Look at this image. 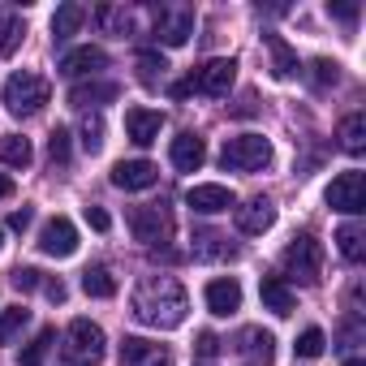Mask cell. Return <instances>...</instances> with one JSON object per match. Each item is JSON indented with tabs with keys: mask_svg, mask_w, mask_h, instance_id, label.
Instances as JSON below:
<instances>
[{
	"mask_svg": "<svg viewBox=\"0 0 366 366\" xmlns=\"http://www.w3.org/2000/svg\"><path fill=\"white\" fill-rule=\"evenodd\" d=\"M186 310H190V297L172 276H147L138 289H134V315L147 323V327H181L186 323Z\"/></svg>",
	"mask_w": 366,
	"mask_h": 366,
	"instance_id": "obj_1",
	"label": "cell"
},
{
	"mask_svg": "<svg viewBox=\"0 0 366 366\" xmlns=\"http://www.w3.org/2000/svg\"><path fill=\"white\" fill-rule=\"evenodd\" d=\"M233 82H237V61H233V56H216V61L199 65L186 82H177L172 95H177V99H186V95L203 91V95H212V99H224V95L233 91Z\"/></svg>",
	"mask_w": 366,
	"mask_h": 366,
	"instance_id": "obj_2",
	"label": "cell"
},
{
	"mask_svg": "<svg viewBox=\"0 0 366 366\" xmlns=\"http://www.w3.org/2000/svg\"><path fill=\"white\" fill-rule=\"evenodd\" d=\"M220 164L233 172H263L272 164V142L263 134H237L220 147Z\"/></svg>",
	"mask_w": 366,
	"mask_h": 366,
	"instance_id": "obj_3",
	"label": "cell"
},
{
	"mask_svg": "<svg viewBox=\"0 0 366 366\" xmlns=\"http://www.w3.org/2000/svg\"><path fill=\"white\" fill-rule=\"evenodd\" d=\"M48 95H52L48 78H39V74H31V69L14 74V78L5 82V108H9L14 117H35V112L48 104Z\"/></svg>",
	"mask_w": 366,
	"mask_h": 366,
	"instance_id": "obj_4",
	"label": "cell"
},
{
	"mask_svg": "<svg viewBox=\"0 0 366 366\" xmlns=\"http://www.w3.org/2000/svg\"><path fill=\"white\" fill-rule=\"evenodd\" d=\"M104 353H108L104 327L91 323V319H74L69 332H65V357L74 366H95V362H104Z\"/></svg>",
	"mask_w": 366,
	"mask_h": 366,
	"instance_id": "obj_5",
	"label": "cell"
},
{
	"mask_svg": "<svg viewBox=\"0 0 366 366\" xmlns=\"http://www.w3.org/2000/svg\"><path fill=\"white\" fill-rule=\"evenodd\" d=\"M129 229H134V237L142 242V246H151V250H159V246H168L172 242V216H168V207H159V203H147V207H129Z\"/></svg>",
	"mask_w": 366,
	"mask_h": 366,
	"instance_id": "obj_6",
	"label": "cell"
},
{
	"mask_svg": "<svg viewBox=\"0 0 366 366\" xmlns=\"http://www.w3.org/2000/svg\"><path fill=\"white\" fill-rule=\"evenodd\" d=\"M285 272H289L293 280H302V285H319V276H323V246H319L310 233L293 237V242L285 246Z\"/></svg>",
	"mask_w": 366,
	"mask_h": 366,
	"instance_id": "obj_7",
	"label": "cell"
},
{
	"mask_svg": "<svg viewBox=\"0 0 366 366\" xmlns=\"http://www.w3.org/2000/svg\"><path fill=\"white\" fill-rule=\"evenodd\" d=\"M327 207H336V212H345V216H362L366 212V177L357 172V168H349V172H340L332 186H327Z\"/></svg>",
	"mask_w": 366,
	"mask_h": 366,
	"instance_id": "obj_8",
	"label": "cell"
},
{
	"mask_svg": "<svg viewBox=\"0 0 366 366\" xmlns=\"http://www.w3.org/2000/svg\"><path fill=\"white\" fill-rule=\"evenodd\" d=\"M155 35H159V44H168V48L190 44V35H194V14L181 9V5L155 9Z\"/></svg>",
	"mask_w": 366,
	"mask_h": 366,
	"instance_id": "obj_9",
	"label": "cell"
},
{
	"mask_svg": "<svg viewBox=\"0 0 366 366\" xmlns=\"http://www.w3.org/2000/svg\"><path fill=\"white\" fill-rule=\"evenodd\" d=\"M39 250L52 254V259H69V254L78 250V229H74V220L52 216V220L39 229Z\"/></svg>",
	"mask_w": 366,
	"mask_h": 366,
	"instance_id": "obj_10",
	"label": "cell"
},
{
	"mask_svg": "<svg viewBox=\"0 0 366 366\" xmlns=\"http://www.w3.org/2000/svg\"><path fill=\"white\" fill-rule=\"evenodd\" d=\"M121 366H172L168 345L142 340V336H125L121 340Z\"/></svg>",
	"mask_w": 366,
	"mask_h": 366,
	"instance_id": "obj_11",
	"label": "cell"
},
{
	"mask_svg": "<svg viewBox=\"0 0 366 366\" xmlns=\"http://www.w3.org/2000/svg\"><path fill=\"white\" fill-rule=\"evenodd\" d=\"M159 181V168L151 159H121L112 168V186L117 190H151Z\"/></svg>",
	"mask_w": 366,
	"mask_h": 366,
	"instance_id": "obj_12",
	"label": "cell"
},
{
	"mask_svg": "<svg viewBox=\"0 0 366 366\" xmlns=\"http://www.w3.org/2000/svg\"><path fill=\"white\" fill-rule=\"evenodd\" d=\"M186 203L199 212V216H220V212H229V207H237V199H233V190L229 186H190V194H186Z\"/></svg>",
	"mask_w": 366,
	"mask_h": 366,
	"instance_id": "obj_13",
	"label": "cell"
},
{
	"mask_svg": "<svg viewBox=\"0 0 366 366\" xmlns=\"http://www.w3.org/2000/svg\"><path fill=\"white\" fill-rule=\"evenodd\" d=\"M203 297H207V310H212L216 319H229V315H237V310H242V285H237L233 276L212 280Z\"/></svg>",
	"mask_w": 366,
	"mask_h": 366,
	"instance_id": "obj_14",
	"label": "cell"
},
{
	"mask_svg": "<svg viewBox=\"0 0 366 366\" xmlns=\"http://www.w3.org/2000/svg\"><path fill=\"white\" fill-rule=\"evenodd\" d=\"M159 129H164V112H151V108H129V112H125V134H129V142L151 147V142L159 138Z\"/></svg>",
	"mask_w": 366,
	"mask_h": 366,
	"instance_id": "obj_15",
	"label": "cell"
},
{
	"mask_svg": "<svg viewBox=\"0 0 366 366\" xmlns=\"http://www.w3.org/2000/svg\"><path fill=\"white\" fill-rule=\"evenodd\" d=\"M99 69H108V52L104 48H74V52H65V61H61V74H69V78H95Z\"/></svg>",
	"mask_w": 366,
	"mask_h": 366,
	"instance_id": "obj_16",
	"label": "cell"
},
{
	"mask_svg": "<svg viewBox=\"0 0 366 366\" xmlns=\"http://www.w3.org/2000/svg\"><path fill=\"white\" fill-rule=\"evenodd\" d=\"M272 224H276V207H272L267 199H250V203L237 207V229H242L246 237H259V233H267Z\"/></svg>",
	"mask_w": 366,
	"mask_h": 366,
	"instance_id": "obj_17",
	"label": "cell"
},
{
	"mask_svg": "<svg viewBox=\"0 0 366 366\" xmlns=\"http://www.w3.org/2000/svg\"><path fill=\"white\" fill-rule=\"evenodd\" d=\"M168 155H172V168H181V172H199L203 159H207V147H203L199 134H177Z\"/></svg>",
	"mask_w": 366,
	"mask_h": 366,
	"instance_id": "obj_18",
	"label": "cell"
},
{
	"mask_svg": "<svg viewBox=\"0 0 366 366\" xmlns=\"http://www.w3.org/2000/svg\"><path fill=\"white\" fill-rule=\"evenodd\" d=\"M259 297H263V306L272 315H289L293 310V289H289L285 276H263L259 280Z\"/></svg>",
	"mask_w": 366,
	"mask_h": 366,
	"instance_id": "obj_19",
	"label": "cell"
},
{
	"mask_svg": "<svg viewBox=\"0 0 366 366\" xmlns=\"http://www.w3.org/2000/svg\"><path fill=\"white\" fill-rule=\"evenodd\" d=\"M108 99H117V82H82L69 91V104H78V108H91V104L99 108Z\"/></svg>",
	"mask_w": 366,
	"mask_h": 366,
	"instance_id": "obj_20",
	"label": "cell"
},
{
	"mask_svg": "<svg viewBox=\"0 0 366 366\" xmlns=\"http://www.w3.org/2000/svg\"><path fill=\"white\" fill-rule=\"evenodd\" d=\"M242 349H246L254 362H263V366H267V362L276 357V336H272V332H263V327H246V332H242Z\"/></svg>",
	"mask_w": 366,
	"mask_h": 366,
	"instance_id": "obj_21",
	"label": "cell"
},
{
	"mask_svg": "<svg viewBox=\"0 0 366 366\" xmlns=\"http://www.w3.org/2000/svg\"><path fill=\"white\" fill-rule=\"evenodd\" d=\"M0 159H5L9 168H31V159H35L31 138H22V134H5V138H0Z\"/></svg>",
	"mask_w": 366,
	"mask_h": 366,
	"instance_id": "obj_22",
	"label": "cell"
},
{
	"mask_svg": "<svg viewBox=\"0 0 366 366\" xmlns=\"http://www.w3.org/2000/svg\"><path fill=\"white\" fill-rule=\"evenodd\" d=\"M86 22V9L82 5H61L56 14H52V39L61 44V39H69V35H78V26Z\"/></svg>",
	"mask_w": 366,
	"mask_h": 366,
	"instance_id": "obj_23",
	"label": "cell"
},
{
	"mask_svg": "<svg viewBox=\"0 0 366 366\" xmlns=\"http://www.w3.org/2000/svg\"><path fill=\"white\" fill-rule=\"evenodd\" d=\"M340 147H345L349 155H362V151H366V117H362V112H349V117L340 121Z\"/></svg>",
	"mask_w": 366,
	"mask_h": 366,
	"instance_id": "obj_24",
	"label": "cell"
},
{
	"mask_svg": "<svg viewBox=\"0 0 366 366\" xmlns=\"http://www.w3.org/2000/svg\"><path fill=\"white\" fill-rule=\"evenodd\" d=\"M22 39H26L22 18H18V14H9V9H0V56H14Z\"/></svg>",
	"mask_w": 366,
	"mask_h": 366,
	"instance_id": "obj_25",
	"label": "cell"
},
{
	"mask_svg": "<svg viewBox=\"0 0 366 366\" xmlns=\"http://www.w3.org/2000/svg\"><path fill=\"white\" fill-rule=\"evenodd\" d=\"M267 48H272V69H276V78H293L302 65H297V52L280 39V35H267Z\"/></svg>",
	"mask_w": 366,
	"mask_h": 366,
	"instance_id": "obj_26",
	"label": "cell"
},
{
	"mask_svg": "<svg viewBox=\"0 0 366 366\" xmlns=\"http://www.w3.org/2000/svg\"><path fill=\"white\" fill-rule=\"evenodd\" d=\"M336 246H340V254H345L349 263H357V259L366 254V229H362V224H340V229H336Z\"/></svg>",
	"mask_w": 366,
	"mask_h": 366,
	"instance_id": "obj_27",
	"label": "cell"
},
{
	"mask_svg": "<svg viewBox=\"0 0 366 366\" xmlns=\"http://www.w3.org/2000/svg\"><path fill=\"white\" fill-rule=\"evenodd\" d=\"M82 289H86L91 297H112V293H117V280H112L108 267H86V272H82Z\"/></svg>",
	"mask_w": 366,
	"mask_h": 366,
	"instance_id": "obj_28",
	"label": "cell"
},
{
	"mask_svg": "<svg viewBox=\"0 0 366 366\" xmlns=\"http://www.w3.org/2000/svg\"><path fill=\"white\" fill-rule=\"evenodd\" d=\"M31 323V310H22V306H14V310H5L0 315V345H14L18 340V332Z\"/></svg>",
	"mask_w": 366,
	"mask_h": 366,
	"instance_id": "obj_29",
	"label": "cell"
},
{
	"mask_svg": "<svg viewBox=\"0 0 366 366\" xmlns=\"http://www.w3.org/2000/svg\"><path fill=\"white\" fill-rule=\"evenodd\" d=\"M194 254L199 259H224V254H233V246H224L220 233H194Z\"/></svg>",
	"mask_w": 366,
	"mask_h": 366,
	"instance_id": "obj_30",
	"label": "cell"
},
{
	"mask_svg": "<svg viewBox=\"0 0 366 366\" xmlns=\"http://www.w3.org/2000/svg\"><path fill=\"white\" fill-rule=\"evenodd\" d=\"M52 340H56V332H52V327H44V332H39V336L22 349V366H44V357H48Z\"/></svg>",
	"mask_w": 366,
	"mask_h": 366,
	"instance_id": "obj_31",
	"label": "cell"
},
{
	"mask_svg": "<svg viewBox=\"0 0 366 366\" xmlns=\"http://www.w3.org/2000/svg\"><path fill=\"white\" fill-rule=\"evenodd\" d=\"M95 22H99L104 31H112V35H125V31H129V14L117 9V5H99V9H95Z\"/></svg>",
	"mask_w": 366,
	"mask_h": 366,
	"instance_id": "obj_32",
	"label": "cell"
},
{
	"mask_svg": "<svg viewBox=\"0 0 366 366\" xmlns=\"http://www.w3.org/2000/svg\"><path fill=\"white\" fill-rule=\"evenodd\" d=\"M164 69H168V65H164L159 52H138V78H142L147 86H155V82L164 78Z\"/></svg>",
	"mask_w": 366,
	"mask_h": 366,
	"instance_id": "obj_33",
	"label": "cell"
},
{
	"mask_svg": "<svg viewBox=\"0 0 366 366\" xmlns=\"http://www.w3.org/2000/svg\"><path fill=\"white\" fill-rule=\"evenodd\" d=\"M297 357H319L323 349H327V336H323V327H306L302 336H297Z\"/></svg>",
	"mask_w": 366,
	"mask_h": 366,
	"instance_id": "obj_34",
	"label": "cell"
},
{
	"mask_svg": "<svg viewBox=\"0 0 366 366\" xmlns=\"http://www.w3.org/2000/svg\"><path fill=\"white\" fill-rule=\"evenodd\" d=\"M82 147H86V151H99V147H104V117H99V112L82 121Z\"/></svg>",
	"mask_w": 366,
	"mask_h": 366,
	"instance_id": "obj_35",
	"label": "cell"
},
{
	"mask_svg": "<svg viewBox=\"0 0 366 366\" xmlns=\"http://www.w3.org/2000/svg\"><path fill=\"white\" fill-rule=\"evenodd\" d=\"M48 155H52V164H69V129H52Z\"/></svg>",
	"mask_w": 366,
	"mask_h": 366,
	"instance_id": "obj_36",
	"label": "cell"
},
{
	"mask_svg": "<svg viewBox=\"0 0 366 366\" xmlns=\"http://www.w3.org/2000/svg\"><path fill=\"white\" fill-rule=\"evenodd\" d=\"M315 82H319V86H336V82H340V65L327 61V56H319V61H315Z\"/></svg>",
	"mask_w": 366,
	"mask_h": 366,
	"instance_id": "obj_37",
	"label": "cell"
},
{
	"mask_svg": "<svg viewBox=\"0 0 366 366\" xmlns=\"http://www.w3.org/2000/svg\"><path fill=\"white\" fill-rule=\"evenodd\" d=\"M14 289H22V293L44 289V272H35V267H18V272H14Z\"/></svg>",
	"mask_w": 366,
	"mask_h": 366,
	"instance_id": "obj_38",
	"label": "cell"
},
{
	"mask_svg": "<svg viewBox=\"0 0 366 366\" xmlns=\"http://www.w3.org/2000/svg\"><path fill=\"white\" fill-rule=\"evenodd\" d=\"M86 224H91L95 233H108V229H112V220H108L104 207H86Z\"/></svg>",
	"mask_w": 366,
	"mask_h": 366,
	"instance_id": "obj_39",
	"label": "cell"
},
{
	"mask_svg": "<svg viewBox=\"0 0 366 366\" xmlns=\"http://www.w3.org/2000/svg\"><path fill=\"white\" fill-rule=\"evenodd\" d=\"M31 220H35V212H31V207H18V212L9 216V229H18V233H26V229H31Z\"/></svg>",
	"mask_w": 366,
	"mask_h": 366,
	"instance_id": "obj_40",
	"label": "cell"
},
{
	"mask_svg": "<svg viewBox=\"0 0 366 366\" xmlns=\"http://www.w3.org/2000/svg\"><path fill=\"white\" fill-rule=\"evenodd\" d=\"M220 353V340L212 332H199V357H216Z\"/></svg>",
	"mask_w": 366,
	"mask_h": 366,
	"instance_id": "obj_41",
	"label": "cell"
},
{
	"mask_svg": "<svg viewBox=\"0 0 366 366\" xmlns=\"http://www.w3.org/2000/svg\"><path fill=\"white\" fill-rule=\"evenodd\" d=\"M44 293H48V302H56V306L65 302V285H61V280H44Z\"/></svg>",
	"mask_w": 366,
	"mask_h": 366,
	"instance_id": "obj_42",
	"label": "cell"
},
{
	"mask_svg": "<svg viewBox=\"0 0 366 366\" xmlns=\"http://www.w3.org/2000/svg\"><path fill=\"white\" fill-rule=\"evenodd\" d=\"M327 9H332L340 22H353V18H357V5H327Z\"/></svg>",
	"mask_w": 366,
	"mask_h": 366,
	"instance_id": "obj_43",
	"label": "cell"
},
{
	"mask_svg": "<svg viewBox=\"0 0 366 366\" xmlns=\"http://www.w3.org/2000/svg\"><path fill=\"white\" fill-rule=\"evenodd\" d=\"M9 194H14V181H9L5 172H0V199H9Z\"/></svg>",
	"mask_w": 366,
	"mask_h": 366,
	"instance_id": "obj_44",
	"label": "cell"
},
{
	"mask_svg": "<svg viewBox=\"0 0 366 366\" xmlns=\"http://www.w3.org/2000/svg\"><path fill=\"white\" fill-rule=\"evenodd\" d=\"M345 366H366V362H362V357H349V362H345Z\"/></svg>",
	"mask_w": 366,
	"mask_h": 366,
	"instance_id": "obj_45",
	"label": "cell"
},
{
	"mask_svg": "<svg viewBox=\"0 0 366 366\" xmlns=\"http://www.w3.org/2000/svg\"><path fill=\"white\" fill-rule=\"evenodd\" d=\"M0 246H5V229H0Z\"/></svg>",
	"mask_w": 366,
	"mask_h": 366,
	"instance_id": "obj_46",
	"label": "cell"
}]
</instances>
